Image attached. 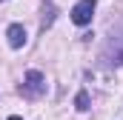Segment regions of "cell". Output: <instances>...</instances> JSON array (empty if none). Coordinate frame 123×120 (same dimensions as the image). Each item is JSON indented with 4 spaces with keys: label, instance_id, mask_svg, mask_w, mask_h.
Wrapping results in <instances>:
<instances>
[{
    "label": "cell",
    "instance_id": "cell-3",
    "mask_svg": "<svg viewBox=\"0 0 123 120\" xmlns=\"http://www.w3.org/2000/svg\"><path fill=\"white\" fill-rule=\"evenodd\" d=\"M94 6H97V0H80V3H74L72 23L74 26H89L92 23V14H94Z\"/></svg>",
    "mask_w": 123,
    "mask_h": 120
},
{
    "label": "cell",
    "instance_id": "cell-2",
    "mask_svg": "<svg viewBox=\"0 0 123 120\" xmlns=\"http://www.w3.org/2000/svg\"><path fill=\"white\" fill-rule=\"evenodd\" d=\"M43 91H46V77H43L37 69L26 72V80H23V86H20V94H23V97H40Z\"/></svg>",
    "mask_w": 123,
    "mask_h": 120
},
{
    "label": "cell",
    "instance_id": "cell-4",
    "mask_svg": "<svg viewBox=\"0 0 123 120\" xmlns=\"http://www.w3.org/2000/svg\"><path fill=\"white\" fill-rule=\"evenodd\" d=\"M6 37H9V46H12V49H23V46H26V29H23L20 23H12V26L6 29Z\"/></svg>",
    "mask_w": 123,
    "mask_h": 120
},
{
    "label": "cell",
    "instance_id": "cell-1",
    "mask_svg": "<svg viewBox=\"0 0 123 120\" xmlns=\"http://www.w3.org/2000/svg\"><path fill=\"white\" fill-rule=\"evenodd\" d=\"M103 63L106 66H123V26L112 31V40L103 49Z\"/></svg>",
    "mask_w": 123,
    "mask_h": 120
},
{
    "label": "cell",
    "instance_id": "cell-6",
    "mask_svg": "<svg viewBox=\"0 0 123 120\" xmlns=\"http://www.w3.org/2000/svg\"><path fill=\"white\" fill-rule=\"evenodd\" d=\"M9 120H23V117H17V114H12V117H9Z\"/></svg>",
    "mask_w": 123,
    "mask_h": 120
},
{
    "label": "cell",
    "instance_id": "cell-5",
    "mask_svg": "<svg viewBox=\"0 0 123 120\" xmlns=\"http://www.w3.org/2000/svg\"><path fill=\"white\" fill-rule=\"evenodd\" d=\"M74 106H77V112H89V91H77Z\"/></svg>",
    "mask_w": 123,
    "mask_h": 120
}]
</instances>
